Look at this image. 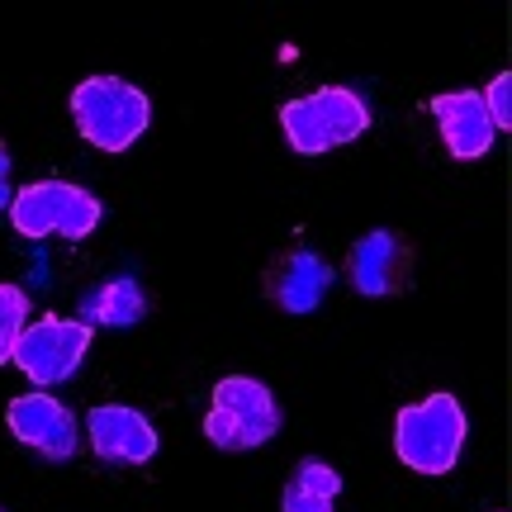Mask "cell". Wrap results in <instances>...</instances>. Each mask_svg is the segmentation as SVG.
<instances>
[{"label":"cell","mask_w":512,"mask_h":512,"mask_svg":"<svg viewBox=\"0 0 512 512\" xmlns=\"http://www.w3.org/2000/svg\"><path fill=\"white\" fill-rule=\"evenodd\" d=\"M479 95H484V110H489L494 128H508L512 124V76L498 72L494 86H489V91H479Z\"/></svg>","instance_id":"15"},{"label":"cell","mask_w":512,"mask_h":512,"mask_svg":"<svg viewBox=\"0 0 512 512\" xmlns=\"http://www.w3.org/2000/svg\"><path fill=\"white\" fill-rule=\"evenodd\" d=\"M24 328H29V294L19 285H0V366L10 361Z\"/></svg>","instance_id":"14"},{"label":"cell","mask_w":512,"mask_h":512,"mask_svg":"<svg viewBox=\"0 0 512 512\" xmlns=\"http://www.w3.org/2000/svg\"><path fill=\"white\" fill-rule=\"evenodd\" d=\"M86 437H91V451L105 465H147V460L157 456V427L138 413V408H128V403H100L86 413Z\"/></svg>","instance_id":"9"},{"label":"cell","mask_w":512,"mask_h":512,"mask_svg":"<svg viewBox=\"0 0 512 512\" xmlns=\"http://www.w3.org/2000/svg\"><path fill=\"white\" fill-rule=\"evenodd\" d=\"M465 408L456 394H432V399L399 408L394 418V451L413 475H451L465 451Z\"/></svg>","instance_id":"1"},{"label":"cell","mask_w":512,"mask_h":512,"mask_svg":"<svg viewBox=\"0 0 512 512\" xmlns=\"http://www.w3.org/2000/svg\"><path fill=\"white\" fill-rule=\"evenodd\" d=\"M0 209H10V147L0 143Z\"/></svg>","instance_id":"16"},{"label":"cell","mask_w":512,"mask_h":512,"mask_svg":"<svg viewBox=\"0 0 512 512\" xmlns=\"http://www.w3.org/2000/svg\"><path fill=\"white\" fill-rule=\"evenodd\" d=\"M91 337L95 328H86L81 318H57V313H43L38 323L19 332L15 351H10V361H15L24 375L43 389H53V384L72 380L81 361H86V351H91Z\"/></svg>","instance_id":"6"},{"label":"cell","mask_w":512,"mask_h":512,"mask_svg":"<svg viewBox=\"0 0 512 512\" xmlns=\"http://www.w3.org/2000/svg\"><path fill=\"white\" fill-rule=\"evenodd\" d=\"M337 494H342V475L332 470L328 460L318 456L299 460L290 484H285V494H280V512H332Z\"/></svg>","instance_id":"13"},{"label":"cell","mask_w":512,"mask_h":512,"mask_svg":"<svg viewBox=\"0 0 512 512\" xmlns=\"http://www.w3.org/2000/svg\"><path fill=\"white\" fill-rule=\"evenodd\" d=\"M280 128H285V143L304 157L332 152L342 143H356L370 128V105L361 91L351 86H323L313 95L285 100L280 105Z\"/></svg>","instance_id":"3"},{"label":"cell","mask_w":512,"mask_h":512,"mask_svg":"<svg viewBox=\"0 0 512 512\" xmlns=\"http://www.w3.org/2000/svg\"><path fill=\"white\" fill-rule=\"evenodd\" d=\"M147 313V294L138 280H105L100 290H91L81 299V323L86 328H133L138 318Z\"/></svg>","instance_id":"12"},{"label":"cell","mask_w":512,"mask_h":512,"mask_svg":"<svg viewBox=\"0 0 512 512\" xmlns=\"http://www.w3.org/2000/svg\"><path fill=\"white\" fill-rule=\"evenodd\" d=\"M100 214H105V204L95 200L86 185H72V181H34L24 185L19 195H10V223H15L19 238H91L95 228H100Z\"/></svg>","instance_id":"4"},{"label":"cell","mask_w":512,"mask_h":512,"mask_svg":"<svg viewBox=\"0 0 512 512\" xmlns=\"http://www.w3.org/2000/svg\"><path fill=\"white\" fill-rule=\"evenodd\" d=\"M427 110L437 114L441 143H446V152H451L456 162H475V157H484V152L494 147L498 128H494V119H489V110H484V95L479 91L432 95Z\"/></svg>","instance_id":"10"},{"label":"cell","mask_w":512,"mask_h":512,"mask_svg":"<svg viewBox=\"0 0 512 512\" xmlns=\"http://www.w3.org/2000/svg\"><path fill=\"white\" fill-rule=\"evenodd\" d=\"M332 285V266L309 247H294L271 266L266 275V290L285 313H313L323 304V294Z\"/></svg>","instance_id":"11"},{"label":"cell","mask_w":512,"mask_h":512,"mask_svg":"<svg viewBox=\"0 0 512 512\" xmlns=\"http://www.w3.org/2000/svg\"><path fill=\"white\" fill-rule=\"evenodd\" d=\"M72 119L81 138L100 152H124L152 124V100L124 76H86L72 91Z\"/></svg>","instance_id":"2"},{"label":"cell","mask_w":512,"mask_h":512,"mask_svg":"<svg viewBox=\"0 0 512 512\" xmlns=\"http://www.w3.org/2000/svg\"><path fill=\"white\" fill-rule=\"evenodd\" d=\"M413 242L394 233V228H375L366 238L351 247V261H347V275L356 294L366 299H389V294H403L413 285Z\"/></svg>","instance_id":"8"},{"label":"cell","mask_w":512,"mask_h":512,"mask_svg":"<svg viewBox=\"0 0 512 512\" xmlns=\"http://www.w3.org/2000/svg\"><path fill=\"white\" fill-rule=\"evenodd\" d=\"M5 422L24 446H34L43 460H72L76 446H81V427H76V413L62 399H53L48 389H34V394H19L5 408Z\"/></svg>","instance_id":"7"},{"label":"cell","mask_w":512,"mask_h":512,"mask_svg":"<svg viewBox=\"0 0 512 512\" xmlns=\"http://www.w3.org/2000/svg\"><path fill=\"white\" fill-rule=\"evenodd\" d=\"M280 432V403L271 384L252 375H228L214 384V403L204 413V437L219 451H256Z\"/></svg>","instance_id":"5"}]
</instances>
